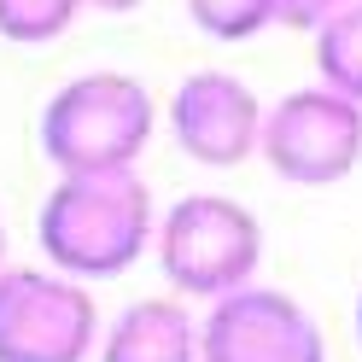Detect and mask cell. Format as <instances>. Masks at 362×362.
<instances>
[{
    "label": "cell",
    "mask_w": 362,
    "mask_h": 362,
    "mask_svg": "<svg viewBox=\"0 0 362 362\" xmlns=\"http://www.w3.org/2000/svg\"><path fill=\"white\" fill-rule=\"evenodd\" d=\"M345 6V0H269V12H275V24H286V30H322L327 18Z\"/></svg>",
    "instance_id": "7c38bea8"
},
{
    "label": "cell",
    "mask_w": 362,
    "mask_h": 362,
    "mask_svg": "<svg viewBox=\"0 0 362 362\" xmlns=\"http://www.w3.org/2000/svg\"><path fill=\"white\" fill-rule=\"evenodd\" d=\"M0 269H6V222H0Z\"/></svg>",
    "instance_id": "9a60e30c"
},
{
    "label": "cell",
    "mask_w": 362,
    "mask_h": 362,
    "mask_svg": "<svg viewBox=\"0 0 362 362\" xmlns=\"http://www.w3.org/2000/svg\"><path fill=\"white\" fill-rule=\"evenodd\" d=\"M356 345H362V292H356Z\"/></svg>",
    "instance_id": "5bb4252c"
},
{
    "label": "cell",
    "mask_w": 362,
    "mask_h": 362,
    "mask_svg": "<svg viewBox=\"0 0 362 362\" xmlns=\"http://www.w3.org/2000/svg\"><path fill=\"white\" fill-rule=\"evenodd\" d=\"M187 18L211 41H245L275 24V12H269V0H187Z\"/></svg>",
    "instance_id": "8fae6325"
},
{
    "label": "cell",
    "mask_w": 362,
    "mask_h": 362,
    "mask_svg": "<svg viewBox=\"0 0 362 362\" xmlns=\"http://www.w3.org/2000/svg\"><path fill=\"white\" fill-rule=\"evenodd\" d=\"M100 310L59 269H0V362H94Z\"/></svg>",
    "instance_id": "277c9868"
},
{
    "label": "cell",
    "mask_w": 362,
    "mask_h": 362,
    "mask_svg": "<svg viewBox=\"0 0 362 362\" xmlns=\"http://www.w3.org/2000/svg\"><path fill=\"white\" fill-rule=\"evenodd\" d=\"M199 362H327V339L292 292L252 281L199 315Z\"/></svg>",
    "instance_id": "8992f818"
},
{
    "label": "cell",
    "mask_w": 362,
    "mask_h": 362,
    "mask_svg": "<svg viewBox=\"0 0 362 362\" xmlns=\"http://www.w3.org/2000/svg\"><path fill=\"white\" fill-rule=\"evenodd\" d=\"M170 134L205 170H234L257 152L263 100L228 71H193L170 94Z\"/></svg>",
    "instance_id": "52a82bcc"
},
{
    "label": "cell",
    "mask_w": 362,
    "mask_h": 362,
    "mask_svg": "<svg viewBox=\"0 0 362 362\" xmlns=\"http://www.w3.org/2000/svg\"><path fill=\"white\" fill-rule=\"evenodd\" d=\"M94 362H199V315L181 298H134L100 327Z\"/></svg>",
    "instance_id": "ba28073f"
},
{
    "label": "cell",
    "mask_w": 362,
    "mask_h": 362,
    "mask_svg": "<svg viewBox=\"0 0 362 362\" xmlns=\"http://www.w3.org/2000/svg\"><path fill=\"white\" fill-rule=\"evenodd\" d=\"M152 252L164 281L175 286V298H199L216 304L228 292L257 281L263 263V228L240 199L222 193H187L158 216L152 228Z\"/></svg>",
    "instance_id": "3957f363"
},
{
    "label": "cell",
    "mask_w": 362,
    "mask_h": 362,
    "mask_svg": "<svg viewBox=\"0 0 362 362\" xmlns=\"http://www.w3.org/2000/svg\"><path fill=\"white\" fill-rule=\"evenodd\" d=\"M82 6H94V12H134L141 0H82Z\"/></svg>",
    "instance_id": "4fadbf2b"
},
{
    "label": "cell",
    "mask_w": 362,
    "mask_h": 362,
    "mask_svg": "<svg viewBox=\"0 0 362 362\" xmlns=\"http://www.w3.org/2000/svg\"><path fill=\"white\" fill-rule=\"evenodd\" d=\"M315 71H322V88L362 105V0H345L315 30Z\"/></svg>",
    "instance_id": "9c48e42d"
},
{
    "label": "cell",
    "mask_w": 362,
    "mask_h": 362,
    "mask_svg": "<svg viewBox=\"0 0 362 362\" xmlns=\"http://www.w3.org/2000/svg\"><path fill=\"white\" fill-rule=\"evenodd\" d=\"M158 205L152 187L134 170H94L59 175V187L41 199L35 240L47 252V269L71 281H117L152 252Z\"/></svg>",
    "instance_id": "6da1fadb"
},
{
    "label": "cell",
    "mask_w": 362,
    "mask_h": 362,
    "mask_svg": "<svg viewBox=\"0 0 362 362\" xmlns=\"http://www.w3.org/2000/svg\"><path fill=\"white\" fill-rule=\"evenodd\" d=\"M158 129V105L146 82L123 71H88L71 76L41 105V152L59 175H94V170H134Z\"/></svg>",
    "instance_id": "7a4b0ae2"
},
{
    "label": "cell",
    "mask_w": 362,
    "mask_h": 362,
    "mask_svg": "<svg viewBox=\"0 0 362 362\" xmlns=\"http://www.w3.org/2000/svg\"><path fill=\"white\" fill-rule=\"evenodd\" d=\"M257 152L292 187H333L362 164V105L322 82L298 88V94L263 105Z\"/></svg>",
    "instance_id": "5b68a950"
},
{
    "label": "cell",
    "mask_w": 362,
    "mask_h": 362,
    "mask_svg": "<svg viewBox=\"0 0 362 362\" xmlns=\"http://www.w3.org/2000/svg\"><path fill=\"white\" fill-rule=\"evenodd\" d=\"M82 0H0V35L24 41V47H41L76 24Z\"/></svg>",
    "instance_id": "30bf717a"
}]
</instances>
